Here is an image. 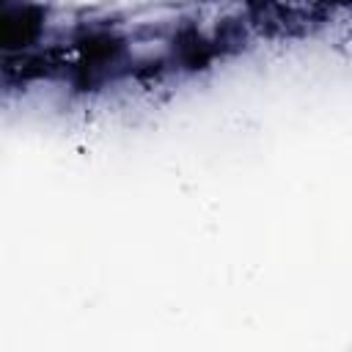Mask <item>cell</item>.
Here are the masks:
<instances>
[{
    "instance_id": "6da1fadb",
    "label": "cell",
    "mask_w": 352,
    "mask_h": 352,
    "mask_svg": "<svg viewBox=\"0 0 352 352\" xmlns=\"http://www.w3.org/2000/svg\"><path fill=\"white\" fill-rule=\"evenodd\" d=\"M0 28H3L6 47H25L38 33V28H41V11L33 8V6H16V8H11L6 3Z\"/></svg>"
}]
</instances>
